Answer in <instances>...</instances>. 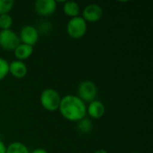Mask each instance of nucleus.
Instances as JSON below:
<instances>
[{
	"mask_svg": "<svg viewBox=\"0 0 153 153\" xmlns=\"http://www.w3.org/2000/svg\"><path fill=\"white\" fill-rule=\"evenodd\" d=\"M61 116L71 122H79L87 115L86 104L76 95L68 94L61 99L58 108Z\"/></svg>",
	"mask_w": 153,
	"mask_h": 153,
	"instance_id": "nucleus-1",
	"label": "nucleus"
},
{
	"mask_svg": "<svg viewBox=\"0 0 153 153\" xmlns=\"http://www.w3.org/2000/svg\"><path fill=\"white\" fill-rule=\"evenodd\" d=\"M62 97L59 92L54 89L48 88L42 91L39 96V101L42 108L49 112L58 110Z\"/></svg>",
	"mask_w": 153,
	"mask_h": 153,
	"instance_id": "nucleus-2",
	"label": "nucleus"
},
{
	"mask_svg": "<svg viewBox=\"0 0 153 153\" xmlns=\"http://www.w3.org/2000/svg\"><path fill=\"white\" fill-rule=\"evenodd\" d=\"M66 32L72 39H82L87 32V22L82 16L71 18L66 24Z\"/></svg>",
	"mask_w": 153,
	"mask_h": 153,
	"instance_id": "nucleus-3",
	"label": "nucleus"
},
{
	"mask_svg": "<svg viewBox=\"0 0 153 153\" xmlns=\"http://www.w3.org/2000/svg\"><path fill=\"white\" fill-rule=\"evenodd\" d=\"M98 89L96 84L91 81H83L78 87V97L84 102H91L96 99Z\"/></svg>",
	"mask_w": 153,
	"mask_h": 153,
	"instance_id": "nucleus-4",
	"label": "nucleus"
},
{
	"mask_svg": "<svg viewBox=\"0 0 153 153\" xmlns=\"http://www.w3.org/2000/svg\"><path fill=\"white\" fill-rule=\"evenodd\" d=\"M21 43L19 36L11 29L0 30V47L5 50H14Z\"/></svg>",
	"mask_w": 153,
	"mask_h": 153,
	"instance_id": "nucleus-5",
	"label": "nucleus"
},
{
	"mask_svg": "<svg viewBox=\"0 0 153 153\" xmlns=\"http://www.w3.org/2000/svg\"><path fill=\"white\" fill-rule=\"evenodd\" d=\"M21 43L33 47L39 40V30L31 25L23 26L18 35Z\"/></svg>",
	"mask_w": 153,
	"mask_h": 153,
	"instance_id": "nucleus-6",
	"label": "nucleus"
},
{
	"mask_svg": "<svg viewBox=\"0 0 153 153\" xmlns=\"http://www.w3.org/2000/svg\"><path fill=\"white\" fill-rule=\"evenodd\" d=\"M103 16V9L100 5L97 4H87L84 9L82 10V17L84 19V21L88 22H96L100 21Z\"/></svg>",
	"mask_w": 153,
	"mask_h": 153,
	"instance_id": "nucleus-7",
	"label": "nucleus"
},
{
	"mask_svg": "<svg viewBox=\"0 0 153 153\" xmlns=\"http://www.w3.org/2000/svg\"><path fill=\"white\" fill-rule=\"evenodd\" d=\"M57 8L56 0H37L34 3V10L40 16H49L53 14Z\"/></svg>",
	"mask_w": 153,
	"mask_h": 153,
	"instance_id": "nucleus-8",
	"label": "nucleus"
},
{
	"mask_svg": "<svg viewBox=\"0 0 153 153\" xmlns=\"http://www.w3.org/2000/svg\"><path fill=\"white\" fill-rule=\"evenodd\" d=\"M28 73V68L24 62L19 60H13L9 63V74L16 78V79H22L26 76Z\"/></svg>",
	"mask_w": 153,
	"mask_h": 153,
	"instance_id": "nucleus-9",
	"label": "nucleus"
},
{
	"mask_svg": "<svg viewBox=\"0 0 153 153\" xmlns=\"http://www.w3.org/2000/svg\"><path fill=\"white\" fill-rule=\"evenodd\" d=\"M106 111L105 105L100 101L94 100L89 103L87 106V115H89L91 118L100 119L101 118Z\"/></svg>",
	"mask_w": 153,
	"mask_h": 153,
	"instance_id": "nucleus-10",
	"label": "nucleus"
},
{
	"mask_svg": "<svg viewBox=\"0 0 153 153\" xmlns=\"http://www.w3.org/2000/svg\"><path fill=\"white\" fill-rule=\"evenodd\" d=\"M32 53H33V47L23 43H20L13 50V54L14 56L16 57V60L22 61V62L28 59L32 55Z\"/></svg>",
	"mask_w": 153,
	"mask_h": 153,
	"instance_id": "nucleus-11",
	"label": "nucleus"
},
{
	"mask_svg": "<svg viewBox=\"0 0 153 153\" xmlns=\"http://www.w3.org/2000/svg\"><path fill=\"white\" fill-rule=\"evenodd\" d=\"M63 11H64V13L70 18L80 16V13H81V8H80L79 4L74 1L65 2L63 5Z\"/></svg>",
	"mask_w": 153,
	"mask_h": 153,
	"instance_id": "nucleus-12",
	"label": "nucleus"
},
{
	"mask_svg": "<svg viewBox=\"0 0 153 153\" xmlns=\"http://www.w3.org/2000/svg\"><path fill=\"white\" fill-rule=\"evenodd\" d=\"M28 147L21 142H13L6 146L5 153H30Z\"/></svg>",
	"mask_w": 153,
	"mask_h": 153,
	"instance_id": "nucleus-13",
	"label": "nucleus"
},
{
	"mask_svg": "<svg viewBox=\"0 0 153 153\" xmlns=\"http://www.w3.org/2000/svg\"><path fill=\"white\" fill-rule=\"evenodd\" d=\"M13 18L9 13L0 15V29L1 30H10L13 26Z\"/></svg>",
	"mask_w": 153,
	"mask_h": 153,
	"instance_id": "nucleus-14",
	"label": "nucleus"
},
{
	"mask_svg": "<svg viewBox=\"0 0 153 153\" xmlns=\"http://www.w3.org/2000/svg\"><path fill=\"white\" fill-rule=\"evenodd\" d=\"M14 5L13 0H0V15L9 13Z\"/></svg>",
	"mask_w": 153,
	"mask_h": 153,
	"instance_id": "nucleus-15",
	"label": "nucleus"
},
{
	"mask_svg": "<svg viewBox=\"0 0 153 153\" xmlns=\"http://www.w3.org/2000/svg\"><path fill=\"white\" fill-rule=\"evenodd\" d=\"M78 129L83 133V134H87L89 133L91 129H92V124L91 121L87 119V118H83L81 121L78 122Z\"/></svg>",
	"mask_w": 153,
	"mask_h": 153,
	"instance_id": "nucleus-16",
	"label": "nucleus"
},
{
	"mask_svg": "<svg viewBox=\"0 0 153 153\" xmlns=\"http://www.w3.org/2000/svg\"><path fill=\"white\" fill-rule=\"evenodd\" d=\"M9 74V63L0 57V82L3 81Z\"/></svg>",
	"mask_w": 153,
	"mask_h": 153,
	"instance_id": "nucleus-17",
	"label": "nucleus"
},
{
	"mask_svg": "<svg viewBox=\"0 0 153 153\" xmlns=\"http://www.w3.org/2000/svg\"><path fill=\"white\" fill-rule=\"evenodd\" d=\"M6 152V146L4 143L0 139V153H5Z\"/></svg>",
	"mask_w": 153,
	"mask_h": 153,
	"instance_id": "nucleus-18",
	"label": "nucleus"
},
{
	"mask_svg": "<svg viewBox=\"0 0 153 153\" xmlns=\"http://www.w3.org/2000/svg\"><path fill=\"white\" fill-rule=\"evenodd\" d=\"M30 153H48V152L45 150V149H42V148H37V149H34L32 150Z\"/></svg>",
	"mask_w": 153,
	"mask_h": 153,
	"instance_id": "nucleus-19",
	"label": "nucleus"
},
{
	"mask_svg": "<svg viewBox=\"0 0 153 153\" xmlns=\"http://www.w3.org/2000/svg\"><path fill=\"white\" fill-rule=\"evenodd\" d=\"M94 153H108L106 150H104V149H100V150H97L96 152Z\"/></svg>",
	"mask_w": 153,
	"mask_h": 153,
	"instance_id": "nucleus-20",
	"label": "nucleus"
},
{
	"mask_svg": "<svg viewBox=\"0 0 153 153\" xmlns=\"http://www.w3.org/2000/svg\"><path fill=\"white\" fill-rule=\"evenodd\" d=\"M131 153H139V152H131Z\"/></svg>",
	"mask_w": 153,
	"mask_h": 153,
	"instance_id": "nucleus-21",
	"label": "nucleus"
}]
</instances>
